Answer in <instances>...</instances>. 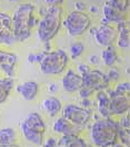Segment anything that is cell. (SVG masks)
Wrapping results in <instances>:
<instances>
[{"instance_id":"1","label":"cell","mask_w":130,"mask_h":147,"mask_svg":"<svg viewBox=\"0 0 130 147\" xmlns=\"http://www.w3.org/2000/svg\"><path fill=\"white\" fill-rule=\"evenodd\" d=\"M37 34L41 41H50L57 35L62 24V8L60 6H45L39 11Z\"/></svg>"},{"instance_id":"2","label":"cell","mask_w":130,"mask_h":147,"mask_svg":"<svg viewBox=\"0 0 130 147\" xmlns=\"http://www.w3.org/2000/svg\"><path fill=\"white\" fill-rule=\"evenodd\" d=\"M35 6L31 3L19 5L12 19V32L16 41H25L31 35V29L38 25V20L34 15Z\"/></svg>"},{"instance_id":"3","label":"cell","mask_w":130,"mask_h":147,"mask_svg":"<svg viewBox=\"0 0 130 147\" xmlns=\"http://www.w3.org/2000/svg\"><path fill=\"white\" fill-rule=\"evenodd\" d=\"M91 139L98 147H111L118 139V123L111 118L98 119L91 126Z\"/></svg>"},{"instance_id":"4","label":"cell","mask_w":130,"mask_h":147,"mask_svg":"<svg viewBox=\"0 0 130 147\" xmlns=\"http://www.w3.org/2000/svg\"><path fill=\"white\" fill-rule=\"evenodd\" d=\"M68 63V56L64 50L48 51L40 63V71L45 75H58L64 71Z\"/></svg>"},{"instance_id":"5","label":"cell","mask_w":130,"mask_h":147,"mask_svg":"<svg viewBox=\"0 0 130 147\" xmlns=\"http://www.w3.org/2000/svg\"><path fill=\"white\" fill-rule=\"evenodd\" d=\"M68 34L71 37H78L84 34L90 27V17L82 11H72L64 20Z\"/></svg>"},{"instance_id":"6","label":"cell","mask_w":130,"mask_h":147,"mask_svg":"<svg viewBox=\"0 0 130 147\" xmlns=\"http://www.w3.org/2000/svg\"><path fill=\"white\" fill-rule=\"evenodd\" d=\"M62 117L76 126L84 127L91 118V109L77 105H67L62 110Z\"/></svg>"},{"instance_id":"7","label":"cell","mask_w":130,"mask_h":147,"mask_svg":"<svg viewBox=\"0 0 130 147\" xmlns=\"http://www.w3.org/2000/svg\"><path fill=\"white\" fill-rule=\"evenodd\" d=\"M90 32L94 37L96 42L100 47H109L112 46L113 42L117 40V29L111 26L110 24L108 25H100L99 27H93L90 29Z\"/></svg>"},{"instance_id":"8","label":"cell","mask_w":130,"mask_h":147,"mask_svg":"<svg viewBox=\"0 0 130 147\" xmlns=\"http://www.w3.org/2000/svg\"><path fill=\"white\" fill-rule=\"evenodd\" d=\"M109 84L107 75L100 70H90L82 76V86L90 88L93 92L108 89Z\"/></svg>"},{"instance_id":"9","label":"cell","mask_w":130,"mask_h":147,"mask_svg":"<svg viewBox=\"0 0 130 147\" xmlns=\"http://www.w3.org/2000/svg\"><path fill=\"white\" fill-rule=\"evenodd\" d=\"M107 92L109 95V110L111 115H122L129 110V95L118 94L115 90H110Z\"/></svg>"},{"instance_id":"10","label":"cell","mask_w":130,"mask_h":147,"mask_svg":"<svg viewBox=\"0 0 130 147\" xmlns=\"http://www.w3.org/2000/svg\"><path fill=\"white\" fill-rule=\"evenodd\" d=\"M0 40L6 45L17 42L12 32V19L9 15L3 12H0Z\"/></svg>"},{"instance_id":"11","label":"cell","mask_w":130,"mask_h":147,"mask_svg":"<svg viewBox=\"0 0 130 147\" xmlns=\"http://www.w3.org/2000/svg\"><path fill=\"white\" fill-rule=\"evenodd\" d=\"M82 86V76L74 73L72 69H69L62 78V87L66 92H78Z\"/></svg>"},{"instance_id":"12","label":"cell","mask_w":130,"mask_h":147,"mask_svg":"<svg viewBox=\"0 0 130 147\" xmlns=\"http://www.w3.org/2000/svg\"><path fill=\"white\" fill-rule=\"evenodd\" d=\"M18 58L15 54L7 53V51H2L0 53V69H2L6 75L11 78L15 75V67L17 65Z\"/></svg>"},{"instance_id":"13","label":"cell","mask_w":130,"mask_h":147,"mask_svg":"<svg viewBox=\"0 0 130 147\" xmlns=\"http://www.w3.org/2000/svg\"><path fill=\"white\" fill-rule=\"evenodd\" d=\"M54 129L56 133L62 134V135H79L81 127L76 126L64 117H60L55 121Z\"/></svg>"},{"instance_id":"14","label":"cell","mask_w":130,"mask_h":147,"mask_svg":"<svg viewBox=\"0 0 130 147\" xmlns=\"http://www.w3.org/2000/svg\"><path fill=\"white\" fill-rule=\"evenodd\" d=\"M97 107L99 115L103 118H110L112 115L109 110V95L105 90H98L97 92Z\"/></svg>"},{"instance_id":"15","label":"cell","mask_w":130,"mask_h":147,"mask_svg":"<svg viewBox=\"0 0 130 147\" xmlns=\"http://www.w3.org/2000/svg\"><path fill=\"white\" fill-rule=\"evenodd\" d=\"M22 123L30 129L36 130V131L41 133V134H45L46 126H45V123H44V120L41 118V116L38 113H30L28 115V117L23 120Z\"/></svg>"},{"instance_id":"16","label":"cell","mask_w":130,"mask_h":147,"mask_svg":"<svg viewBox=\"0 0 130 147\" xmlns=\"http://www.w3.org/2000/svg\"><path fill=\"white\" fill-rule=\"evenodd\" d=\"M17 92L23 97L26 100H32L38 94V84L36 82H26L17 87Z\"/></svg>"},{"instance_id":"17","label":"cell","mask_w":130,"mask_h":147,"mask_svg":"<svg viewBox=\"0 0 130 147\" xmlns=\"http://www.w3.org/2000/svg\"><path fill=\"white\" fill-rule=\"evenodd\" d=\"M117 45L120 48H129L130 34L129 27L126 25V21L117 24Z\"/></svg>"},{"instance_id":"18","label":"cell","mask_w":130,"mask_h":147,"mask_svg":"<svg viewBox=\"0 0 130 147\" xmlns=\"http://www.w3.org/2000/svg\"><path fill=\"white\" fill-rule=\"evenodd\" d=\"M42 107L49 116H56L61 110V101L56 97H48L42 101Z\"/></svg>"},{"instance_id":"19","label":"cell","mask_w":130,"mask_h":147,"mask_svg":"<svg viewBox=\"0 0 130 147\" xmlns=\"http://www.w3.org/2000/svg\"><path fill=\"white\" fill-rule=\"evenodd\" d=\"M102 12H103V17L107 19L109 22H116V24H120L125 21V17L122 15V12H119L116 9H113L110 7L108 3H106L102 8Z\"/></svg>"},{"instance_id":"20","label":"cell","mask_w":130,"mask_h":147,"mask_svg":"<svg viewBox=\"0 0 130 147\" xmlns=\"http://www.w3.org/2000/svg\"><path fill=\"white\" fill-rule=\"evenodd\" d=\"M20 127H21V131H22L23 136L27 138L29 142H31V143H34L36 145H42V143H44V134L30 129L23 123H21Z\"/></svg>"},{"instance_id":"21","label":"cell","mask_w":130,"mask_h":147,"mask_svg":"<svg viewBox=\"0 0 130 147\" xmlns=\"http://www.w3.org/2000/svg\"><path fill=\"white\" fill-rule=\"evenodd\" d=\"M15 143H16V131L13 129H0V147H6Z\"/></svg>"},{"instance_id":"22","label":"cell","mask_w":130,"mask_h":147,"mask_svg":"<svg viewBox=\"0 0 130 147\" xmlns=\"http://www.w3.org/2000/svg\"><path fill=\"white\" fill-rule=\"evenodd\" d=\"M12 86H13V82L9 77L5 79H0V104L5 102L8 99V96L10 94V90L12 89Z\"/></svg>"},{"instance_id":"23","label":"cell","mask_w":130,"mask_h":147,"mask_svg":"<svg viewBox=\"0 0 130 147\" xmlns=\"http://www.w3.org/2000/svg\"><path fill=\"white\" fill-rule=\"evenodd\" d=\"M101 58L106 66H108V67L115 66L116 61H117V53H116L113 46L106 47V49L102 50Z\"/></svg>"},{"instance_id":"24","label":"cell","mask_w":130,"mask_h":147,"mask_svg":"<svg viewBox=\"0 0 130 147\" xmlns=\"http://www.w3.org/2000/svg\"><path fill=\"white\" fill-rule=\"evenodd\" d=\"M118 138L120 139L121 144L126 147H129L130 144V133L129 129L122 128L118 125Z\"/></svg>"},{"instance_id":"25","label":"cell","mask_w":130,"mask_h":147,"mask_svg":"<svg viewBox=\"0 0 130 147\" xmlns=\"http://www.w3.org/2000/svg\"><path fill=\"white\" fill-rule=\"evenodd\" d=\"M84 45L81 42H74V45L70 47V55L74 59H76L84 53Z\"/></svg>"},{"instance_id":"26","label":"cell","mask_w":130,"mask_h":147,"mask_svg":"<svg viewBox=\"0 0 130 147\" xmlns=\"http://www.w3.org/2000/svg\"><path fill=\"white\" fill-rule=\"evenodd\" d=\"M118 94H122V95H129V90H130V85L128 82H122V83H119L116 88L113 89Z\"/></svg>"},{"instance_id":"27","label":"cell","mask_w":130,"mask_h":147,"mask_svg":"<svg viewBox=\"0 0 130 147\" xmlns=\"http://www.w3.org/2000/svg\"><path fill=\"white\" fill-rule=\"evenodd\" d=\"M56 147H59V146H56ZM64 147H90V146H89L88 144H86L78 135H76V136L72 138V140H71L68 145H66V146H64Z\"/></svg>"},{"instance_id":"28","label":"cell","mask_w":130,"mask_h":147,"mask_svg":"<svg viewBox=\"0 0 130 147\" xmlns=\"http://www.w3.org/2000/svg\"><path fill=\"white\" fill-rule=\"evenodd\" d=\"M107 78H108L109 83H115V82H117V80L119 79V71H118L116 68L111 67L110 70L107 74Z\"/></svg>"},{"instance_id":"29","label":"cell","mask_w":130,"mask_h":147,"mask_svg":"<svg viewBox=\"0 0 130 147\" xmlns=\"http://www.w3.org/2000/svg\"><path fill=\"white\" fill-rule=\"evenodd\" d=\"M78 92H79V95H80L82 98H89L93 92H94L93 90H91L90 88H87V87H84V86H81V88H80Z\"/></svg>"},{"instance_id":"30","label":"cell","mask_w":130,"mask_h":147,"mask_svg":"<svg viewBox=\"0 0 130 147\" xmlns=\"http://www.w3.org/2000/svg\"><path fill=\"white\" fill-rule=\"evenodd\" d=\"M120 127L122 128H127L129 129L130 127V119H129V115H127V116H125V117H122L120 120V124H118Z\"/></svg>"},{"instance_id":"31","label":"cell","mask_w":130,"mask_h":147,"mask_svg":"<svg viewBox=\"0 0 130 147\" xmlns=\"http://www.w3.org/2000/svg\"><path fill=\"white\" fill-rule=\"evenodd\" d=\"M78 71L80 73L81 76H84V75H86L88 71H90V68H89V66H88V65L80 64V65H78Z\"/></svg>"},{"instance_id":"32","label":"cell","mask_w":130,"mask_h":147,"mask_svg":"<svg viewBox=\"0 0 130 147\" xmlns=\"http://www.w3.org/2000/svg\"><path fill=\"white\" fill-rule=\"evenodd\" d=\"M74 8H76L77 11H84L86 9V5H84V2H81V1H77L74 3Z\"/></svg>"},{"instance_id":"33","label":"cell","mask_w":130,"mask_h":147,"mask_svg":"<svg viewBox=\"0 0 130 147\" xmlns=\"http://www.w3.org/2000/svg\"><path fill=\"white\" fill-rule=\"evenodd\" d=\"M64 0H45L46 5L48 6H59L60 3H62Z\"/></svg>"},{"instance_id":"34","label":"cell","mask_w":130,"mask_h":147,"mask_svg":"<svg viewBox=\"0 0 130 147\" xmlns=\"http://www.w3.org/2000/svg\"><path fill=\"white\" fill-rule=\"evenodd\" d=\"M57 146V142L55 138L50 137L48 140H47V143L45 144V147H56Z\"/></svg>"},{"instance_id":"35","label":"cell","mask_w":130,"mask_h":147,"mask_svg":"<svg viewBox=\"0 0 130 147\" xmlns=\"http://www.w3.org/2000/svg\"><path fill=\"white\" fill-rule=\"evenodd\" d=\"M98 61H99V58H98V56L97 55H91L89 57V63L91 65H97L98 64Z\"/></svg>"},{"instance_id":"36","label":"cell","mask_w":130,"mask_h":147,"mask_svg":"<svg viewBox=\"0 0 130 147\" xmlns=\"http://www.w3.org/2000/svg\"><path fill=\"white\" fill-rule=\"evenodd\" d=\"M28 61L30 63V64H35V63H37V54H29Z\"/></svg>"},{"instance_id":"37","label":"cell","mask_w":130,"mask_h":147,"mask_svg":"<svg viewBox=\"0 0 130 147\" xmlns=\"http://www.w3.org/2000/svg\"><path fill=\"white\" fill-rule=\"evenodd\" d=\"M81 104H82V107H86V108H90V106H91V101L88 98H84Z\"/></svg>"},{"instance_id":"38","label":"cell","mask_w":130,"mask_h":147,"mask_svg":"<svg viewBox=\"0 0 130 147\" xmlns=\"http://www.w3.org/2000/svg\"><path fill=\"white\" fill-rule=\"evenodd\" d=\"M48 89H49V92H57V90H58V86H57L55 83L49 84V86H48Z\"/></svg>"},{"instance_id":"39","label":"cell","mask_w":130,"mask_h":147,"mask_svg":"<svg viewBox=\"0 0 130 147\" xmlns=\"http://www.w3.org/2000/svg\"><path fill=\"white\" fill-rule=\"evenodd\" d=\"M45 54H46V51L37 54V63H38V64H40V63H41V60L44 59V56H45Z\"/></svg>"},{"instance_id":"40","label":"cell","mask_w":130,"mask_h":147,"mask_svg":"<svg viewBox=\"0 0 130 147\" xmlns=\"http://www.w3.org/2000/svg\"><path fill=\"white\" fill-rule=\"evenodd\" d=\"M98 11H99V8H98L97 6H90V12H92V13H98Z\"/></svg>"},{"instance_id":"41","label":"cell","mask_w":130,"mask_h":147,"mask_svg":"<svg viewBox=\"0 0 130 147\" xmlns=\"http://www.w3.org/2000/svg\"><path fill=\"white\" fill-rule=\"evenodd\" d=\"M6 147H19L18 145H16V144H10V145H8V146Z\"/></svg>"},{"instance_id":"42","label":"cell","mask_w":130,"mask_h":147,"mask_svg":"<svg viewBox=\"0 0 130 147\" xmlns=\"http://www.w3.org/2000/svg\"><path fill=\"white\" fill-rule=\"evenodd\" d=\"M8 1H10V2H17L19 0H8Z\"/></svg>"},{"instance_id":"43","label":"cell","mask_w":130,"mask_h":147,"mask_svg":"<svg viewBox=\"0 0 130 147\" xmlns=\"http://www.w3.org/2000/svg\"><path fill=\"white\" fill-rule=\"evenodd\" d=\"M0 53H1V50H0Z\"/></svg>"}]
</instances>
